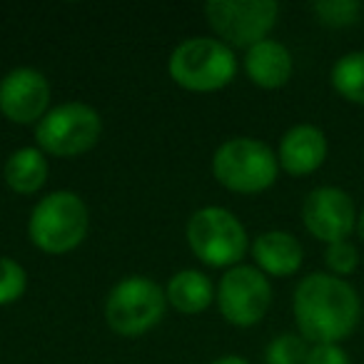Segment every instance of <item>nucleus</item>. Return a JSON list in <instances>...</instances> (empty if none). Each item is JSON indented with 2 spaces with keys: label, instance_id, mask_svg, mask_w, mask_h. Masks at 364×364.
I'll return each mask as SVG.
<instances>
[{
  "label": "nucleus",
  "instance_id": "24",
  "mask_svg": "<svg viewBox=\"0 0 364 364\" xmlns=\"http://www.w3.org/2000/svg\"><path fill=\"white\" fill-rule=\"evenodd\" d=\"M213 364H250L247 359H242V357H223V359H218V362H213Z\"/></svg>",
  "mask_w": 364,
  "mask_h": 364
},
{
  "label": "nucleus",
  "instance_id": "8",
  "mask_svg": "<svg viewBox=\"0 0 364 364\" xmlns=\"http://www.w3.org/2000/svg\"><path fill=\"white\" fill-rule=\"evenodd\" d=\"M210 28L223 38L225 46L252 48L267 41L279 16L272 0H210L205 6Z\"/></svg>",
  "mask_w": 364,
  "mask_h": 364
},
{
  "label": "nucleus",
  "instance_id": "11",
  "mask_svg": "<svg viewBox=\"0 0 364 364\" xmlns=\"http://www.w3.org/2000/svg\"><path fill=\"white\" fill-rule=\"evenodd\" d=\"M50 102L46 75L33 68H16L0 80V112L18 125L41 122Z\"/></svg>",
  "mask_w": 364,
  "mask_h": 364
},
{
  "label": "nucleus",
  "instance_id": "14",
  "mask_svg": "<svg viewBox=\"0 0 364 364\" xmlns=\"http://www.w3.org/2000/svg\"><path fill=\"white\" fill-rule=\"evenodd\" d=\"M245 70L250 80L264 90H277L292 77V53L277 41H262L245 55Z\"/></svg>",
  "mask_w": 364,
  "mask_h": 364
},
{
  "label": "nucleus",
  "instance_id": "1",
  "mask_svg": "<svg viewBox=\"0 0 364 364\" xmlns=\"http://www.w3.org/2000/svg\"><path fill=\"white\" fill-rule=\"evenodd\" d=\"M297 329L312 344H339L354 332L362 317L357 289L329 272H312L294 289Z\"/></svg>",
  "mask_w": 364,
  "mask_h": 364
},
{
  "label": "nucleus",
  "instance_id": "7",
  "mask_svg": "<svg viewBox=\"0 0 364 364\" xmlns=\"http://www.w3.org/2000/svg\"><path fill=\"white\" fill-rule=\"evenodd\" d=\"M102 122L95 107L85 102H63L43 115L36 127V140L43 152L58 157H75L97 142Z\"/></svg>",
  "mask_w": 364,
  "mask_h": 364
},
{
  "label": "nucleus",
  "instance_id": "15",
  "mask_svg": "<svg viewBox=\"0 0 364 364\" xmlns=\"http://www.w3.org/2000/svg\"><path fill=\"white\" fill-rule=\"evenodd\" d=\"M167 302L182 314H198L213 304L215 299V284L210 282L208 274L198 269H182L170 279L165 292Z\"/></svg>",
  "mask_w": 364,
  "mask_h": 364
},
{
  "label": "nucleus",
  "instance_id": "16",
  "mask_svg": "<svg viewBox=\"0 0 364 364\" xmlns=\"http://www.w3.org/2000/svg\"><path fill=\"white\" fill-rule=\"evenodd\" d=\"M6 182L18 195H33L48 180V160L41 147H21L6 162Z\"/></svg>",
  "mask_w": 364,
  "mask_h": 364
},
{
  "label": "nucleus",
  "instance_id": "12",
  "mask_svg": "<svg viewBox=\"0 0 364 364\" xmlns=\"http://www.w3.org/2000/svg\"><path fill=\"white\" fill-rule=\"evenodd\" d=\"M279 167L294 177L312 175L327 160V137L317 125H294L279 140Z\"/></svg>",
  "mask_w": 364,
  "mask_h": 364
},
{
  "label": "nucleus",
  "instance_id": "4",
  "mask_svg": "<svg viewBox=\"0 0 364 364\" xmlns=\"http://www.w3.org/2000/svg\"><path fill=\"white\" fill-rule=\"evenodd\" d=\"M28 232L36 247L50 255L75 250L87 235V208L75 193L58 190L33 208Z\"/></svg>",
  "mask_w": 364,
  "mask_h": 364
},
{
  "label": "nucleus",
  "instance_id": "9",
  "mask_svg": "<svg viewBox=\"0 0 364 364\" xmlns=\"http://www.w3.org/2000/svg\"><path fill=\"white\" fill-rule=\"evenodd\" d=\"M272 302V284L267 274L252 264H237L220 279L218 304L223 317L235 327H252L267 314Z\"/></svg>",
  "mask_w": 364,
  "mask_h": 364
},
{
  "label": "nucleus",
  "instance_id": "21",
  "mask_svg": "<svg viewBox=\"0 0 364 364\" xmlns=\"http://www.w3.org/2000/svg\"><path fill=\"white\" fill-rule=\"evenodd\" d=\"M324 264H327L329 274H334V277H349L359 267V250L349 240L332 242L324 250Z\"/></svg>",
  "mask_w": 364,
  "mask_h": 364
},
{
  "label": "nucleus",
  "instance_id": "17",
  "mask_svg": "<svg viewBox=\"0 0 364 364\" xmlns=\"http://www.w3.org/2000/svg\"><path fill=\"white\" fill-rule=\"evenodd\" d=\"M332 87L354 105H364V50L342 55L332 65Z\"/></svg>",
  "mask_w": 364,
  "mask_h": 364
},
{
  "label": "nucleus",
  "instance_id": "13",
  "mask_svg": "<svg viewBox=\"0 0 364 364\" xmlns=\"http://www.w3.org/2000/svg\"><path fill=\"white\" fill-rule=\"evenodd\" d=\"M252 257L257 269L272 277H289L302 267V245L294 235L282 230L262 232L252 245Z\"/></svg>",
  "mask_w": 364,
  "mask_h": 364
},
{
  "label": "nucleus",
  "instance_id": "2",
  "mask_svg": "<svg viewBox=\"0 0 364 364\" xmlns=\"http://www.w3.org/2000/svg\"><path fill=\"white\" fill-rule=\"evenodd\" d=\"M279 160L272 147L255 137H232L213 157V172L223 188L240 195H255L272 188Z\"/></svg>",
  "mask_w": 364,
  "mask_h": 364
},
{
  "label": "nucleus",
  "instance_id": "19",
  "mask_svg": "<svg viewBox=\"0 0 364 364\" xmlns=\"http://www.w3.org/2000/svg\"><path fill=\"white\" fill-rule=\"evenodd\" d=\"M314 16L327 28H349L362 16V3L357 0H322L312 6Z\"/></svg>",
  "mask_w": 364,
  "mask_h": 364
},
{
  "label": "nucleus",
  "instance_id": "18",
  "mask_svg": "<svg viewBox=\"0 0 364 364\" xmlns=\"http://www.w3.org/2000/svg\"><path fill=\"white\" fill-rule=\"evenodd\" d=\"M307 339L302 334L284 332L274 337L264 349V364H307Z\"/></svg>",
  "mask_w": 364,
  "mask_h": 364
},
{
  "label": "nucleus",
  "instance_id": "3",
  "mask_svg": "<svg viewBox=\"0 0 364 364\" xmlns=\"http://www.w3.org/2000/svg\"><path fill=\"white\" fill-rule=\"evenodd\" d=\"M170 77L185 90L213 92L230 85L237 73V60L230 46L215 38H190L170 55Z\"/></svg>",
  "mask_w": 364,
  "mask_h": 364
},
{
  "label": "nucleus",
  "instance_id": "10",
  "mask_svg": "<svg viewBox=\"0 0 364 364\" xmlns=\"http://www.w3.org/2000/svg\"><path fill=\"white\" fill-rule=\"evenodd\" d=\"M357 208L352 195L339 188H317L304 198L302 223L314 240L324 245L349 240L357 230Z\"/></svg>",
  "mask_w": 364,
  "mask_h": 364
},
{
  "label": "nucleus",
  "instance_id": "5",
  "mask_svg": "<svg viewBox=\"0 0 364 364\" xmlns=\"http://www.w3.org/2000/svg\"><path fill=\"white\" fill-rule=\"evenodd\" d=\"M190 250L210 267H237L247 252L242 223L225 208H203L188 223Z\"/></svg>",
  "mask_w": 364,
  "mask_h": 364
},
{
  "label": "nucleus",
  "instance_id": "23",
  "mask_svg": "<svg viewBox=\"0 0 364 364\" xmlns=\"http://www.w3.org/2000/svg\"><path fill=\"white\" fill-rule=\"evenodd\" d=\"M354 232H357L359 240L364 242V208L359 210V215H357V230H354Z\"/></svg>",
  "mask_w": 364,
  "mask_h": 364
},
{
  "label": "nucleus",
  "instance_id": "20",
  "mask_svg": "<svg viewBox=\"0 0 364 364\" xmlns=\"http://www.w3.org/2000/svg\"><path fill=\"white\" fill-rule=\"evenodd\" d=\"M26 284H28L26 269L16 259L0 257V307L21 299L23 292H26Z\"/></svg>",
  "mask_w": 364,
  "mask_h": 364
},
{
  "label": "nucleus",
  "instance_id": "6",
  "mask_svg": "<svg viewBox=\"0 0 364 364\" xmlns=\"http://www.w3.org/2000/svg\"><path fill=\"white\" fill-rule=\"evenodd\" d=\"M167 297L150 277H125L110 289L105 302V319L112 332L137 337L152 329L165 314Z\"/></svg>",
  "mask_w": 364,
  "mask_h": 364
},
{
  "label": "nucleus",
  "instance_id": "22",
  "mask_svg": "<svg viewBox=\"0 0 364 364\" xmlns=\"http://www.w3.org/2000/svg\"><path fill=\"white\" fill-rule=\"evenodd\" d=\"M307 364H352L342 344H312Z\"/></svg>",
  "mask_w": 364,
  "mask_h": 364
}]
</instances>
